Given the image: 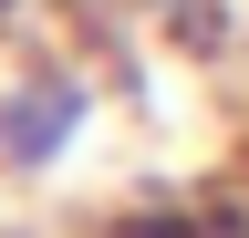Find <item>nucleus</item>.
Returning a JSON list of instances; mask_svg holds the SVG:
<instances>
[{"mask_svg": "<svg viewBox=\"0 0 249 238\" xmlns=\"http://www.w3.org/2000/svg\"><path fill=\"white\" fill-rule=\"evenodd\" d=\"M114 125V73L62 42H0V176L52 187L83 166V145Z\"/></svg>", "mask_w": 249, "mask_h": 238, "instance_id": "f257e3e1", "label": "nucleus"}, {"mask_svg": "<svg viewBox=\"0 0 249 238\" xmlns=\"http://www.w3.org/2000/svg\"><path fill=\"white\" fill-rule=\"evenodd\" d=\"M42 11H52V0H0V42H31V32H42Z\"/></svg>", "mask_w": 249, "mask_h": 238, "instance_id": "f03ea898", "label": "nucleus"}]
</instances>
